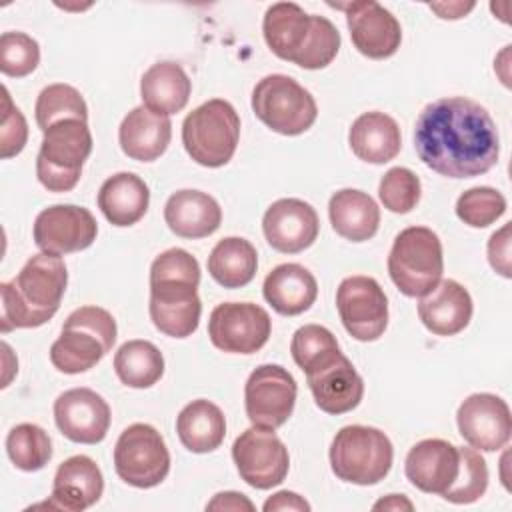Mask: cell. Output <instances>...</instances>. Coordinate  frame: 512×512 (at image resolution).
Segmentation results:
<instances>
[{"label":"cell","instance_id":"obj_34","mask_svg":"<svg viewBox=\"0 0 512 512\" xmlns=\"http://www.w3.org/2000/svg\"><path fill=\"white\" fill-rule=\"evenodd\" d=\"M114 372L128 388H150L164 374V356L148 340H128L114 354Z\"/></svg>","mask_w":512,"mask_h":512},{"label":"cell","instance_id":"obj_39","mask_svg":"<svg viewBox=\"0 0 512 512\" xmlns=\"http://www.w3.org/2000/svg\"><path fill=\"white\" fill-rule=\"evenodd\" d=\"M342 44L338 28L324 16L312 14V28L308 40L294 64L304 70H320L326 68L338 54Z\"/></svg>","mask_w":512,"mask_h":512},{"label":"cell","instance_id":"obj_28","mask_svg":"<svg viewBox=\"0 0 512 512\" xmlns=\"http://www.w3.org/2000/svg\"><path fill=\"white\" fill-rule=\"evenodd\" d=\"M352 152L368 164H386L402 148V136L396 120L384 112L372 110L360 114L348 132Z\"/></svg>","mask_w":512,"mask_h":512},{"label":"cell","instance_id":"obj_29","mask_svg":"<svg viewBox=\"0 0 512 512\" xmlns=\"http://www.w3.org/2000/svg\"><path fill=\"white\" fill-rule=\"evenodd\" d=\"M192 82L184 68L176 62L164 60L152 64L140 78L142 106L160 116H172L184 110L190 100Z\"/></svg>","mask_w":512,"mask_h":512},{"label":"cell","instance_id":"obj_38","mask_svg":"<svg viewBox=\"0 0 512 512\" xmlns=\"http://www.w3.org/2000/svg\"><path fill=\"white\" fill-rule=\"evenodd\" d=\"M504 212V194L490 186H474L462 192L456 200V216L470 228H486L502 218Z\"/></svg>","mask_w":512,"mask_h":512},{"label":"cell","instance_id":"obj_46","mask_svg":"<svg viewBox=\"0 0 512 512\" xmlns=\"http://www.w3.org/2000/svg\"><path fill=\"white\" fill-rule=\"evenodd\" d=\"M206 510H254V504L250 502L248 496L242 492H218L208 504Z\"/></svg>","mask_w":512,"mask_h":512},{"label":"cell","instance_id":"obj_43","mask_svg":"<svg viewBox=\"0 0 512 512\" xmlns=\"http://www.w3.org/2000/svg\"><path fill=\"white\" fill-rule=\"evenodd\" d=\"M28 140V124L18 106L12 104L10 92L2 88V124H0V156L4 160L20 154Z\"/></svg>","mask_w":512,"mask_h":512},{"label":"cell","instance_id":"obj_3","mask_svg":"<svg viewBox=\"0 0 512 512\" xmlns=\"http://www.w3.org/2000/svg\"><path fill=\"white\" fill-rule=\"evenodd\" d=\"M118 336L114 316L100 306H80L68 314L60 336L50 346V362L58 372L80 374L94 368Z\"/></svg>","mask_w":512,"mask_h":512},{"label":"cell","instance_id":"obj_14","mask_svg":"<svg viewBox=\"0 0 512 512\" xmlns=\"http://www.w3.org/2000/svg\"><path fill=\"white\" fill-rule=\"evenodd\" d=\"M198 284L194 278H150L148 312L158 332L170 338H188L196 332L202 314Z\"/></svg>","mask_w":512,"mask_h":512},{"label":"cell","instance_id":"obj_18","mask_svg":"<svg viewBox=\"0 0 512 512\" xmlns=\"http://www.w3.org/2000/svg\"><path fill=\"white\" fill-rule=\"evenodd\" d=\"M304 374L316 406L326 414H346L362 402L364 380L340 350Z\"/></svg>","mask_w":512,"mask_h":512},{"label":"cell","instance_id":"obj_45","mask_svg":"<svg viewBox=\"0 0 512 512\" xmlns=\"http://www.w3.org/2000/svg\"><path fill=\"white\" fill-rule=\"evenodd\" d=\"M266 512L270 510H298V512H308L310 510V504L296 492H290V490H280L276 494H272L264 506H262Z\"/></svg>","mask_w":512,"mask_h":512},{"label":"cell","instance_id":"obj_31","mask_svg":"<svg viewBox=\"0 0 512 512\" xmlns=\"http://www.w3.org/2000/svg\"><path fill=\"white\" fill-rule=\"evenodd\" d=\"M312 28V14H306L294 2H276L268 6L262 20V34L280 60L294 62L304 48Z\"/></svg>","mask_w":512,"mask_h":512},{"label":"cell","instance_id":"obj_30","mask_svg":"<svg viewBox=\"0 0 512 512\" xmlns=\"http://www.w3.org/2000/svg\"><path fill=\"white\" fill-rule=\"evenodd\" d=\"M328 218L338 236L350 242H366L378 232L380 208L370 194L342 188L328 202Z\"/></svg>","mask_w":512,"mask_h":512},{"label":"cell","instance_id":"obj_23","mask_svg":"<svg viewBox=\"0 0 512 512\" xmlns=\"http://www.w3.org/2000/svg\"><path fill=\"white\" fill-rule=\"evenodd\" d=\"M474 304L470 292L456 280H440L432 292L420 298L418 318L436 336H454L472 320Z\"/></svg>","mask_w":512,"mask_h":512},{"label":"cell","instance_id":"obj_36","mask_svg":"<svg viewBox=\"0 0 512 512\" xmlns=\"http://www.w3.org/2000/svg\"><path fill=\"white\" fill-rule=\"evenodd\" d=\"M36 124L44 132L56 122L78 118L88 122V106L84 96L70 84H48L40 90L34 106Z\"/></svg>","mask_w":512,"mask_h":512},{"label":"cell","instance_id":"obj_47","mask_svg":"<svg viewBox=\"0 0 512 512\" xmlns=\"http://www.w3.org/2000/svg\"><path fill=\"white\" fill-rule=\"evenodd\" d=\"M476 4L474 2H442V4H428L430 10H434L438 14V18H444V20H458V18H464Z\"/></svg>","mask_w":512,"mask_h":512},{"label":"cell","instance_id":"obj_41","mask_svg":"<svg viewBox=\"0 0 512 512\" xmlns=\"http://www.w3.org/2000/svg\"><path fill=\"white\" fill-rule=\"evenodd\" d=\"M380 202L386 210L394 214H408L412 212L422 196V184L420 178L404 166L390 168L378 186Z\"/></svg>","mask_w":512,"mask_h":512},{"label":"cell","instance_id":"obj_19","mask_svg":"<svg viewBox=\"0 0 512 512\" xmlns=\"http://www.w3.org/2000/svg\"><path fill=\"white\" fill-rule=\"evenodd\" d=\"M108 402L90 388H70L54 400L58 430L76 444H98L110 428Z\"/></svg>","mask_w":512,"mask_h":512},{"label":"cell","instance_id":"obj_16","mask_svg":"<svg viewBox=\"0 0 512 512\" xmlns=\"http://www.w3.org/2000/svg\"><path fill=\"white\" fill-rule=\"evenodd\" d=\"M460 436L476 450L498 452L510 442L512 416L504 398L476 392L462 400L456 412Z\"/></svg>","mask_w":512,"mask_h":512},{"label":"cell","instance_id":"obj_1","mask_svg":"<svg viewBox=\"0 0 512 512\" xmlns=\"http://www.w3.org/2000/svg\"><path fill=\"white\" fill-rule=\"evenodd\" d=\"M414 148L440 176L474 178L496 166L500 136L482 104L464 96H446L426 104L418 114Z\"/></svg>","mask_w":512,"mask_h":512},{"label":"cell","instance_id":"obj_12","mask_svg":"<svg viewBox=\"0 0 512 512\" xmlns=\"http://www.w3.org/2000/svg\"><path fill=\"white\" fill-rule=\"evenodd\" d=\"M270 314L254 302H222L208 318L210 342L228 354H254L270 338Z\"/></svg>","mask_w":512,"mask_h":512},{"label":"cell","instance_id":"obj_48","mask_svg":"<svg viewBox=\"0 0 512 512\" xmlns=\"http://www.w3.org/2000/svg\"><path fill=\"white\" fill-rule=\"evenodd\" d=\"M372 510H414V504L404 494H388L386 498L378 500Z\"/></svg>","mask_w":512,"mask_h":512},{"label":"cell","instance_id":"obj_44","mask_svg":"<svg viewBox=\"0 0 512 512\" xmlns=\"http://www.w3.org/2000/svg\"><path fill=\"white\" fill-rule=\"evenodd\" d=\"M486 252L492 270L504 278H510V224H504L488 238Z\"/></svg>","mask_w":512,"mask_h":512},{"label":"cell","instance_id":"obj_22","mask_svg":"<svg viewBox=\"0 0 512 512\" xmlns=\"http://www.w3.org/2000/svg\"><path fill=\"white\" fill-rule=\"evenodd\" d=\"M104 492V476L98 464L84 454L64 460L52 482L50 502L54 510L82 512L94 506Z\"/></svg>","mask_w":512,"mask_h":512},{"label":"cell","instance_id":"obj_11","mask_svg":"<svg viewBox=\"0 0 512 512\" xmlns=\"http://www.w3.org/2000/svg\"><path fill=\"white\" fill-rule=\"evenodd\" d=\"M232 460L240 478L256 488L270 490L284 482L290 456L284 442L268 428H246L232 444Z\"/></svg>","mask_w":512,"mask_h":512},{"label":"cell","instance_id":"obj_25","mask_svg":"<svg viewBox=\"0 0 512 512\" xmlns=\"http://www.w3.org/2000/svg\"><path fill=\"white\" fill-rule=\"evenodd\" d=\"M164 222L180 238H206L220 228L222 208L202 190H178L164 204Z\"/></svg>","mask_w":512,"mask_h":512},{"label":"cell","instance_id":"obj_6","mask_svg":"<svg viewBox=\"0 0 512 512\" xmlns=\"http://www.w3.org/2000/svg\"><path fill=\"white\" fill-rule=\"evenodd\" d=\"M240 140V116L228 100L212 98L194 108L182 122V144L188 156L206 168L228 164Z\"/></svg>","mask_w":512,"mask_h":512},{"label":"cell","instance_id":"obj_5","mask_svg":"<svg viewBox=\"0 0 512 512\" xmlns=\"http://www.w3.org/2000/svg\"><path fill=\"white\" fill-rule=\"evenodd\" d=\"M442 272V242L432 228L410 226L396 234L388 254V274L404 296H426L442 280Z\"/></svg>","mask_w":512,"mask_h":512},{"label":"cell","instance_id":"obj_32","mask_svg":"<svg viewBox=\"0 0 512 512\" xmlns=\"http://www.w3.org/2000/svg\"><path fill=\"white\" fill-rule=\"evenodd\" d=\"M176 434L186 450L206 454L224 442L226 418L214 402L198 398L186 404L176 416Z\"/></svg>","mask_w":512,"mask_h":512},{"label":"cell","instance_id":"obj_24","mask_svg":"<svg viewBox=\"0 0 512 512\" xmlns=\"http://www.w3.org/2000/svg\"><path fill=\"white\" fill-rule=\"evenodd\" d=\"M172 138V122L146 106L132 108L118 128V142L122 152L138 162L158 160Z\"/></svg>","mask_w":512,"mask_h":512},{"label":"cell","instance_id":"obj_42","mask_svg":"<svg viewBox=\"0 0 512 512\" xmlns=\"http://www.w3.org/2000/svg\"><path fill=\"white\" fill-rule=\"evenodd\" d=\"M40 64L38 42L24 32H4L0 36V70L10 78H22Z\"/></svg>","mask_w":512,"mask_h":512},{"label":"cell","instance_id":"obj_37","mask_svg":"<svg viewBox=\"0 0 512 512\" xmlns=\"http://www.w3.org/2000/svg\"><path fill=\"white\" fill-rule=\"evenodd\" d=\"M460 468L452 486L442 494L452 504H472L480 500L488 488V466L480 450L458 446Z\"/></svg>","mask_w":512,"mask_h":512},{"label":"cell","instance_id":"obj_2","mask_svg":"<svg viewBox=\"0 0 512 512\" xmlns=\"http://www.w3.org/2000/svg\"><path fill=\"white\" fill-rule=\"evenodd\" d=\"M68 284V270L60 256L40 252L26 260L22 270L0 284V330L38 328L60 308Z\"/></svg>","mask_w":512,"mask_h":512},{"label":"cell","instance_id":"obj_4","mask_svg":"<svg viewBox=\"0 0 512 512\" xmlns=\"http://www.w3.org/2000/svg\"><path fill=\"white\" fill-rule=\"evenodd\" d=\"M328 458L338 480L356 486H372L388 476L394 448L382 430L350 424L340 428L332 438Z\"/></svg>","mask_w":512,"mask_h":512},{"label":"cell","instance_id":"obj_26","mask_svg":"<svg viewBox=\"0 0 512 512\" xmlns=\"http://www.w3.org/2000/svg\"><path fill=\"white\" fill-rule=\"evenodd\" d=\"M264 300L282 316H298L306 312L318 296L314 274L296 262L278 264L262 284Z\"/></svg>","mask_w":512,"mask_h":512},{"label":"cell","instance_id":"obj_35","mask_svg":"<svg viewBox=\"0 0 512 512\" xmlns=\"http://www.w3.org/2000/svg\"><path fill=\"white\" fill-rule=\"evenodd\" d=\"M6 454L10 462L24 472L42 470L52 458V440L38 424H16L6 436Z\"/></svg>","mask_w":512,"mask_h":512},{"label":"cell","instance_id":"obj_17","mask_svg":"<svg viewBox=\"0 0 512 512\" xmlns=\"http://www.w3.org/2000/svg\"><path fill=\"white\" fill-rule=\"evenodd\" d=\"M346 12V24L354 48L372 60H384L398 52L402 28L396 16L374 0L336 6Z\"/></svg>","mask_w":512,"mask_h":512},{"label":"cell","instance_id":"obj_10","mask_svg":"<svg viewBox=\"0 0 512 512\" xmlns=\"http://www.w3.org/2000/svg\"><path fill=\"white\" fill-rule=\"evenodd\" d=\"M298 386L280 364H262L250 372L244 386V408L252 426L276 430L294 412Z\"/></svg>","mask_w":512,"mask_h":512},{"label":"cell","instance_id":"obj_40","mask_svg":"<svg viewBox=\"0 0 512 512\" xmlns=\"http://www.w3.org/2000/svg\"><path fill=\"white\" fill-rule=\"evenodd\" d=\"M338 350L336 336L320 324L300 326L290 340V354L302 372H308Z\"/></svg>","mask_w":512,"mask_h":512},{"label":"cell","instance_id":"obj_33","mask_svg":"<svg viewBox=\"0 0 512 512\" xmlns=\"http://www.w3.org/2000/svg\"><path fill=\"white\" fill-rule=\"evenodd\" d=\"M258 268V254L250 240L228 236L216 242L208 256L210 276L224 288H242L252 282Z\"/></svg>","mask_w":512,"mask_h":512},{"label":"cell","instance_id":"obj_15","mask_svg":"<svg viewBox=\"0 0 512 512\" xmlns=\"http://www.w3.org/2000/svg\"><path fill=\"white\" fill-rule=\"evenodd\" d=\"M98 222L88 208L76 204H54L44 208L32 228L34 244L48 254H70L94 244Z\"/></svg>","mask_w":512,"mask_h":512},{"label":"cell","instance_id":"obj_20","mask_svg":"<svg viewBox=\"0 0 512 512\" xmlns=\"http://www.w3.org/2000/svg\"><path fill=\"white\" fill-rule=\"evenodd\" d=\"M262 232L274 250L298 254L316 242L320 220L308 202L300 198H280L264 212Z\"/></svg>","mask_w":512,"mask_h":512},{"label":"cell","instance_id":"obj_21","mask_svg":"<svg viewBox=\"0 0 512 512\" xmlns=\"http://www.w3.org/2000/svg\"><path fill=\"white\" fill-rule=\"evenodd\" d=\"M458 446L442 438L416 442L404 460V474L414 488L426 494L442 496L458 476Z\"/></svg>","mask_w":512,"mask_h":512},{"label":"cell","instance_id":"obj_8","mask_svg":"<svg viewBox=\"0 0 512 512\" xmlns=\"http://www.w3.org/2000/svg\"><path fill=\"white\" fill-rule=\"evenodd\" d=\"M252 110L262 124L282 136L304 134L318 116L314 96L286 74H268L254 86Z\"/></svg>","mask_w":512,"mask_h":512},{"label":"cell","instance_id":"obj_9","mask_svg":"<svg viewBox=\"0 0 512 512\" xmlns=\"http://www.w3.org/2000/svg\"><path fill=\"white\" fill-rule=\"evenodd\" d=\"M114 470L134 488H154L170 472V452L162 434L144 422L122 430L114 446Z\"/></svg>","mask_w":512,"mask_h":512},{"label":"cell","instance_id":"obj_7","mask_svg":"<svg viewBox=\"0 0 512 512\" xmlns=\"http://www.w3.org/2000/svg\"><path fill=\"white\" fill-rule=\"evenodd\" d=\"M36 156L38 182L50 192H70L82 176L92 152V134L86 120L66 118L42 132Z\"/></svg>","mask_w":512,"mask_h":512},{"label":"cell","instance_id":"obj_27","mask_svg":"<svg viewBox=\"0 0 512 512\" xmlns=\"http://www.w3.org/2000/svg\"><path fill=\"white\" fill-rule=\"evenodd\" d=\"M150 204L148 184L134 172L106 178L98 190V208L112 226H132L144 218Z\"/></svg>","mask_w":512,"mask_h":512},{"label":"cell","instance_id":"obj_13","mask_svg":"<svg viewBox=\"0 0 512 512\" xmlns=\"http://www.w3.org/2000/svg\"><path fill=\"white\" fill-rule=\"evenodd\" d=\"M336 308L346 332L358 342L378 340L388 326V298L370 276H348L338 284Z\"/></svg>","mask_w":512,"mask_h":512}]
</instances>
